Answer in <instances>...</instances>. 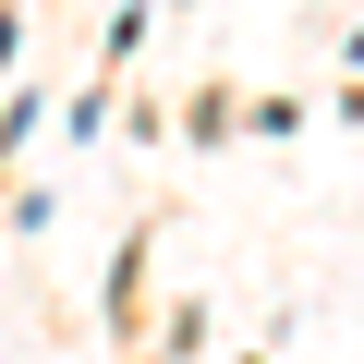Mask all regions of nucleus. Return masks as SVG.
I'll return each mask as SVG.
<instances>
[{"instance_id": "f257e3e1", "label": "nucleus", "mask_w": 364, "mask_h": 364, "mask_svg": "<svg viewBox=\"0 0 364 364\" xmlns=\"http://www.w3.org/2000/svg\"><path fill=\"white\" fill-rule=\"evenodd\" d=\"M352 61H364V37H352Z\"/></svg>"}]
</instances>
